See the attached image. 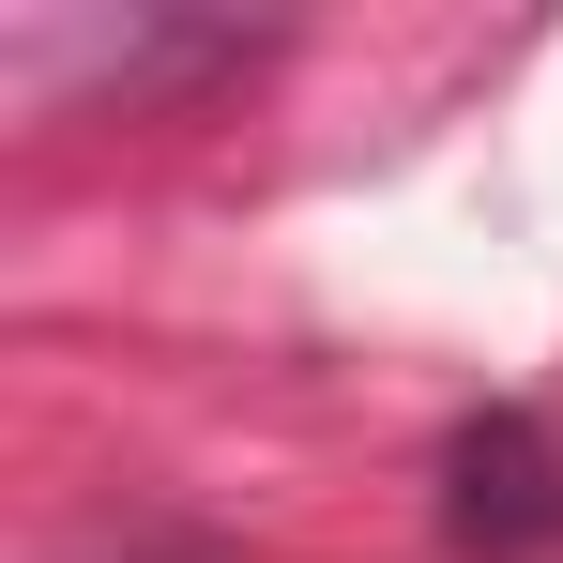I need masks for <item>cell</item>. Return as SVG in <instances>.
<instances>
[{
    "label": "cell",
    "instance_id": "1",
    "mask_svg": "<svg viewBox=\"0 0 563 563\" xmlns=\"http://www.w3.org/2000/svg\"><path fill=\"white\" fill-rule=\"evenodd\" d=\"M442 533L487 549V563L563 549V427H533V411H472L457 442H442Z\"/></svg>",
    "mask_w": 563,
    "mask_h": 563
}]
</instances>
